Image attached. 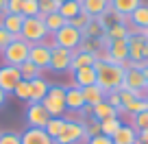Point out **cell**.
Segmentation results:
<instances>
[{
    "mask_svg": "<svg viewBox=\"0 0 148 144\" xmlns=\"http://www.w3.org/2000/svg\"><path fill=\"white\" fill-rule=\"evenodd\" d=\"M96 68V85L102 90L105 94L109 92H118L124 88V70L116 63H94Z\"/></svg>",
    "mask_w": 148,
    "mask_h": 144,
    "instance_id": "obj_1",
    "label": "cell"
},
{
    "mask_svg": "<svg viewBox=\"0 0 148 144\" xmlns=\"http://www.w3.org/2000/svg\"><path fill=\"white\" fill-rule=\"evenodd\" d=\"M20 37L28 44H37V42H46L48 37V28L44 24L42 15H35V18H24L22 31H20Z\"/></svg>",
    "mask_w": 148,
    "mask_h": 144,
    "instance_id": "obj_2",
    "label": "cell"
},
{
    "mask_svg": "<svg viewBox=\"0 0 148 144\" xmlns=\"http://www.w3.org/2000/svg\"><path fill=\"white\" fill-rule=\"evenodd\" d=\"M44 109L48 112L50 118H61L65 114V88L61 85H50L48 88V94L42 101Z\"/></svg>",
    "mask_w": 148,
    "mask_h": 144,
    "instance_id": "obj_3",
    "label": "cell"
},
{
    "mask_svg": "<svg viewBox=\"0 0 148 144\" xmlns=\"http://www.w3.org/2000/svg\"><path fill=\"white\" fill-rule=\"evenodd\" d=\"M28 50H31V44L24 42L22 37H18V39H13V42L2 50V59H5L7 65H15V68H20L24 61H28Z\"/></svg>",
    "mask_w": 148,
    "mask_h": 144,
    "instance_id": "obj_4",
    "label": "cell"
},
{
    "mask_svg": "<svg viewBox=\"0 0 148 144\" xmlns=\"http://www.w3.org/2000/svg\"><path fill=\"white\" fill-rule=\"evenodd\" d=\"M50 37H52V44H55V46L68 48V50H76V48L81 46V42H83V33H81L79 28L65 24L63 28H59V31H57L55 35H50Z\"/></svg>",
    "mask_w": 148,
    "mask_h": 144,
    "instance_id": "obj_5",
    "label": "cell"
},
{
    "mask_svg": "<svg viewBox=\"0 0 148 144\" xmlns=\"http://www.w3.org/2000/svg\"><path fill=\"white\" fill-rule=\"evenodd\" d=\"M81 142H87L83 125L79 120H65L61 133L55 138V144H81Z\"/></svg>",
    "mask_w": 148,
    "mask_h": 144,
    "instance_id": "obj_6",
    "label": "cell"
},
{
    "mask_svg": "<svg viewBox=\"0 0 148 144\" xmlns=\"http://www.w3.org/2000/svg\"><path fill=\"white\" fill-rule=\"evenodd\" d=\"M124 88L137 94V98H148V81L144 79L142 70H126L124 72Z\"/></svg>",
    "mask_w": 148,
    "mask_h": 144,
    "instance_id": "obj_7",
    "label": "cell"
},
{
    "mask_svg": "<svg viewBox=\"0 0 148 144\" xmlns=\"http://www.w3.org/2000/svg\"><path fill=\"white\" fill-rule=\"evenodd\" d=\"M50 55H52V44L50 42H37V44H31L28 61L35 63L37 68L48 70V65H50Z\"/></svg>",
    "mask_w": 148,
    "mask_h": 144,
    "instance_id": "obj_8",
    "label": "cell"
},
{
    "mask_svg": "<svg viewBox=\"0 0 148 144\" xmlns=\"http://www.w3.org/2000/svg\"><path fill=\"white\" fill-rule=\"evenodd\" d=\"M72 55H74V50H68V48H61V46L52 44V55H50L48 70H52V72H65V70H70Z\"/></svg>",
    "mask_w": 148,
    "mask_h": 144,
    "instance_id": "obj_9",
    "label": "cell"
},
{
    "mask_svg": "<svg viewBox=\"0 0 148 144\" xmlns=\"http://www.w3.org/2000/svg\"><path fill=\"white\" fill-rule=\"evenodd\" d=\"M22 81V76H20V68H15V65H0V90L9 96V94H13L15 85Z\"/></svg>",
    "mask_w": 148,
    "mask_h": 144,
    "instance_id": "obj_10",
    "label": "cell"
},
{
    "mask_svg": "<svg viewBox=\"0 0 148 144\" xmlns=\"http://www.w3.org/2000/svg\"><path fill=\"white\" fill-rule=\"evenodd\" d=\"M129 59L131 61L148 59V37H142L139 33H131L129 35Z\"/></svg>",
    "mask_w": 148,
    "mask_h": 144,
    "instance_id": "obj_11",
    "label": "cell"
},
{
    "mask_svg": "<svg viewBox=\"0 0 148 144\" xmlns=\"http://www.w3.org/2000/svg\"><path fill=\"white\" fill-rule=\"evenodd\" d=\"M48 120H50V116H48V112L44 109L42 103H28V107H26V125L28 127L44 129Z\"/></svg>",
    "mask_w": 148,
    "mask_h": 144,
    "instance_id": "obj_12",
    "label": "cell"
},
{
    "mask_svg": "<svg viewBox=\"0 0 148 144\" xmlns=\"http://www.w3.org/2000/svg\"><path fill=\"white\" fill-rule=\"evenodd\" d=\"M85 107V98H83V92H81V88H76V85H70V88H65V112L70 114H81Z\"/></svg>",
    "mask_w": 148,
    "mask_h": 144,
    "instance_id": "obj_13",
    "label": "cell"
},
{
    "mask_svg": "<svg viewBox=\"0 0 148 144\" xmlns=\"http://www.w3.org/2000/svg\"><path fill=\"white\" fill-rule=\"evenodd\" d=\"M22 144H55V140L46 133L44 129H37V127H26L24 133H20Z\"/></svg>",
    "mask_w": 148,
    "mask_h": 144,
    "instance_id": "obj_14",
    "label": "cell"
},
{
    "mask_svg": "<svg viewBox=\"0 0 148 144\" xmlns=\"http://www.w3.org/2000/svg\"><path fill=\"white\" fill-rule=\"evenodd\" d=\"M109 57H111V63H120V61L129 59V39H113L109 44Z\"/></svg>",
    "mask_w": 148,
    "mask_h": 144,
    "instance_id": "obj_15",
    "label": "cell"
},
{
    "mask_svg": "<svg viewBox=\"0 0 148 144\" xmlns=\"http://www.w3.org/2000/svg\"><path fill=\"white\" fill-rule=\"evenodd\" d=\"M111 142L113 144H137V131L131 125H124V122H122L120 129L111 135Z\"/></svg>",
    "mask_w": 148,
    "mask_h": 144,
    "instance_id": "obj_16",
    "label": "cell"
},
{
    "mask_svg": "<svg viewBox=\"0 0 148 144\" xmlns=\"http://www.w3.org/2000/svg\"><path fill=\"white\" fill-rule=\"evenodd\" d=\"M0 24H2V28H7V31L18 39L20 31H22V24H24V15L22 13H7V15H2Z\"/></svg>",
    "mask_w": 148,
    "mask_h": 144,
    "instance_id": "obj_17",
    "label": "cell"
},
{
    "mask_svg": "<svg viewBox=\"0 0 148 144\" xmlns=\"http://www.w3.org/2000/svg\"><path fill=\"white\" fill-rule=\"evenodd\" d=\"M96 83V68L87 65V68H79L74 72V85L76 88H87V85Z\"/></svg>",
    "mask_w": 148,
    "mask_h": 144,
    "instance_id": "obj_18",
    "label": "cell"
},
{
    "mask_svg": "<svg viewBox=\"0 0 148 144\" xmlns=\"http://www.w3.org/2000/svg\"><path fill=\"white\" fill-rule=\"evenodd\" d=\"M96 63V57L92 52H81V50H74L72 55V63H70V74H74L79 68H87V65H94Z\"/></svg>",
    "mask_w": 148,
    "mask_h": 144,
    "instance_id": "obj_19",
    "label": "cell"
},
{
    "mask_svg": "<svg viewBox=\"0 0 148 144\" xmlns=\"http://www.w3.org/2000/svg\"><path fill=\"white\" fill-rule=\"evenodd\" d=\"M109 9V0H81V11L89 13L92 18H98Z\"/></svg>",
    "mask_w": 148,
    "mask_h": 144,
    "instance_id": "obj_20",
    "label": "cell"
},
{
    "mask_svg": "<svg viewBox=\"0 0 148 144\" xmlns=\"http://www.w3.org/2000/svg\"><path fill=\"white\" fill-rule=\"evenodd\" d=\"M81 92H83V98H85V105L87 107H94V105H98V103H102L107 98V94L102 92L96 83L87 85V88H81Z\"/></svg>",
    "mask_w": 148,
    "mask_h": 144,
    "instance_id": "obj_21",
    "label": "cell"
},
{
    "mask_svg": "<svg viewBox=\"0 0 148 144\" xmlns=\"http://www.w3.org/2000/svg\"><path fill=\"white\" fill-rule=\"evenodd\" d=\"M92 118H96L98 122L109 120V118H118V109L111 107L107 101H102V103H98V105L92 107Z\"/></svg>",
    "mask_w": 148,
    "mask_h": 144,
    "instance_id": "obj_22",
    "label": "cell"
},
{
    "mask_svg": "<svg viewBox=\"0 0 148 144\" xmlns=\"http://www.w3.org/2000/svg\"><path fill=\"white\" fill-rule=\"evenodd\" d=\"M129 24L133 28H148V5L146 2H142V5L129 15Z\"/></svg>",
    "mask_w": 148,
    "mask_h": 144,
    "instance_id": "obj_23",
    "label": "cell"
},
{
    "mask_svg": "<svg viewBox=\"0 0 148 144\" xmlns=\"http://www.w3.org/2000/svg\"><path fill=\"white\" fill-rule=\"evenodd\" d=\"M48 88H50V83H48L44 76L31 81V101H28V103H42L44 96L48 94Z\"/></svg>",
    "mask_w": 148,
    "mask_h": 144,
    "instance_id": "obj_24",
    "label": "cell"
},
{
    "mask_svg": "<svg viewBox=\"0 0 148 144\" xmlns=\"http://www.w3.org/2000/svg\"><path fill=\"white\" fill-rule=\"evenodd\" d=\"M109 5H111V9L116 11V13H122V15L129 18V15L142 5V0H109Z\"/></svg>",
    "mask_w": 148,
    "mask_h": 144,
    "instance_id": "obj_25",
    "label": "cell"
},
{
    "mask_svg": "<svg viewBox=\"0 0 148 144\" xmlns=\"http://www.w3.org/2000/svg\"><path fill=\"white\" fill-rule=\"evenodd\" d=\"M129 24H120V22H113L109 28L105 31V37L109 39V42H113V39H129Z\"/></svg>",
    "mask_w": 148,
    "mask_h": 144,
    "instance_id": "obj_26",
    "label": "cell"
},
{
    "mask_svg": "<svg viewBox=\"0 0 148 144\" xmlns=\"http://www.w3.org/2000/svg\"><path fill=\"white\" fill-rule=\"evenodd\" d=\"M44 24H46L48 28V35H55L59 28H63L65 24H68V20L63 18V15L57 11V13H50V15H44Z\"/></svg>",
    "mask_w": 148,
    "mask_h": 144,
    "instance_id": "obj_27",
    "label": "cell"
},
{
    "mask_svg": "<svg viewBox=\"0 0 148 144\" xmlns=\"http://www.w3.org/2000/svg\"><path fill=\"white\" fill-rule=\"evenodd\" d=\"M44 70L37 68L35 63H31V61H24L22 65H20V76H22V81H35L42 76Z\"/></svg>",
    "mask_w": 148,
    "mask_h": 144,
    "instance_id": "obj_28",
    "label": "cell"
},
{
    "mask_svg": "<svg viewBox=\"0 0 148 144\" xmlns=\"http://www.w3.org/2000/svg\"><path fill=\"white\" fill-rule=\"evenodd\" d=\"M59 13L70 22L74 15H79V13H81V2H79V0H68V2H61Z\"/></svg>",
    "mask_w": 148,
    "mask_h": 144,
    "instance_id": "obj_29",
    "label": "cell"
},
{
    "mask_svg": "<svg viewBox=\"0 0 148 144\" xmlns=\"http://www.w3.org/2000/svg\"><path fill=\"white\" fill-rule=\"evenodd\" d=\"M124 112L131 114V116L142 114V112H148V98H135V101H131L129 105L124 107Z\"/></svg>",
    "mask_w": 148,
    "mask_h": 144,
    "instance_id": "obj_30",
    "label": "cell"
},
{
    "mask_svg": "<svg viewBox=\"0 0 148 144\" xmlns=\"http://www.w3.org/2000/svg\"><path fill=\"white\" fill-rule=\"evenodd\" d=\"M120 125H122L120 118H109V120H102V122H100V133H102V135H109V138H111V135L120 129Z\"/></svg>",
    "mask_w": 148,
    "mask_h": 144,
    "instance_id": "obj_31",
    "label": "cell"
},
{
    "mask_svg": "<svg viewBox=\"0 0 148 144\" xmlns=\"http://www.w3.org/2000/svg\"><path fill=\"white\" fill-rule=\"evenodd\" d=\"M63 122H65L63 118H50V120L46 122V127H44V131H46V133L55 140L57 135L61 133V129H63Z\"/></svg>",
    "mask_w": 148,
    "mask_h": 144,
    "instance_id": "obj_32",
    "label": "cell"
},
{
    "mask_svg": "<svg viewBox=\"0 0 148 144\" xmlns=\"http://www.w3.org/2000/svg\"><path fill=\"white\" fill-rule=\"evenodd\" d=\"M81 33H83V37H94V39H98V37H102V35H105V28H102L96 20H92V22H89Z\"/></svg>",
    "mask_w": 148,
    "mask_h": 144,
    "instance_id": "obj_33",
    "label": "cell"
},
{
    "mask_svg": "<svg viewBox=\"0 0 148 144\" xmlns=\"http://www.w3.org/2000/svg\"><path fill=\"white\" fill-rule=\"evenodd\" d=\"M13 96L20 98V101H31V81H20L13 90Z\"/></svg>",
    "mask_w": 148,
    "mask_h": 144,
    "instance_id": "obj_34",
    "label": "cell"
},
{
    "mask_svg": "<svg viewBox=\"0 0 148 144\" xmlns=\"http://www.w3.org/2000/svg\"><path fill=\"white\" fill-rule=\"evenodd\" d=\"M22 15L24 18L39 15V0H22Z\"/></svg>",
    "mask_w": 148,
    "mask_h": 144,
    "instance_id": "obj_35",
    "label": "cell"
},
{
    "mask_svg": "<svg viewBox=\"0 0 148 144\" xmlns=\"http://www.w3.org/2000/svg\"><path fill=\"white\" fill-rule=\"evenodd\" d=\"M131 116V114H129ZM131 127H133L135 131H144L148 129V112H142V114H135V116H131Z\"/></svg>",
    "mask_w": 148,
    "mask_h": 144,
    "instance_id": "obj_36",
    "label": "cell"
},
{
    "mask_svg": "<svg viewBox=\"0 0 148 144\" xmlns=\"http://www.w3.org/2000/svg\"><path fill=\"white\" fill-rule=\"evenodd\" d=\"M59 7H61V2L59 0H42L39 2V15H50V13H57L59 11Z\"/></svg>",
    "mask_w": 148,
    "mask_h": 144,
    "instance_id": "obj_37",
    "label": "cell"
},
{
    "mask_svg": "<svg viewBox=\"0 0 148 144\" xmlns=\"http://www.w3.org/2000/svg\"><path fill=\"white\" fill-rule=\"evenodd\" d=\"M92 20H94V18H92V15H89V13H85V11H81V13H79V15H74V18L70 20L68 24H70V26H74V28H79V31H83V28L87 26V24L92 22Z\"/></svg>",
    "mask_w": 148,
    "mask_h": 144,
    "instance_id": "obj_38",
    "label": "cell"
},
{
    "mask_svg": "<svg viewBox=\"0 0 148 144\" xmlns=\"http://www.w3.org/2000/svg\"><path fill=\"white\" fill-rule=\"evenodd\" d=\"M0 144H22V140H20V133H15V131H2Z\"/></svg>",
    "mask_w": 148,
    "mask_h": 144,
    "instance_id": "obj_39",
    "label": "cell"
},
{
    "mask_svg": "<svg viewBox=\"0 0 148 144\" xmlns=\"http://www.w3.org/2000/svg\"><path fill=\"white\" fill-rule=\"evenodd\" d=\"M13 39H15V37L7 31V28H2V24H0V55H2V50H5V48L13 42Z\"/></svg>",
    "mask_w": 148,
    "mask_h": 144,
    "instance_id": "obj_40",
    "label": "cell"
},
{
    "mask_svg": "<svg viewBox=\"0 0 148 144\" xmlns=\"http://www.w3.org/2000/svg\"><path fill=\"white\" fill-rule=\"evenodd\" d=\"M118 94H120V101H122V107H126L131 101H135L137 98V94L135 92H131V90H126V88H122V90H118Z\"/></svg>",
    "mask_w": 148,
    "mask_h": 144,
    "instance_id": "obj_41",
    "label": "cell"
},
{
    "mask_svg": "<svg viewBox=\"0 0 148 144\" xmlns=\"http://www.w3.org/2000/svg\"><path fill=\"white\" fill-rule=\"evenodd\" d=\"M105 101L109 103L111 107H116V109H120V107H122V101H120V94H118V92H109Z\"/></svg>",
    "mask_w": 148,
    "mask_h": 144,
    "instance_id": "obj_42",
    "label": "cell"
},
{
    "mask_svg": "<svg viewBox=\"0 0 148 144\" xmlns=\"http://www.w3.org/2000/svg\"><path fill=\"white\" fill-rule=\"evenodd\" d=\"M7 13H22V0H7Z\"/></svg>",
    "mask_w": 148,
    "mask_h": 144,
    "instance_id": "obj_43",
    "label": "cell"
},
{
    "mask_svg": "<svg viewBox=\"0 0 148 144\" xmlns=\"http://www.w3.org/2000/svg\"><path fill=\"white\" fill-rule=\"evenodd\" d=\"M85 144H113V142H111V138H109V135H94V138H87V142H85Z\"/></svg>",
    "mask_w": 148,
    "mask_h": 144,
    "instance_id": "obj_44",
    "label": "cell"
},
{
    "mask_svg": "<svg viewBox=\"0 0 148 144\" xmlns=\"http://www.w3.org/2000/svg\"><path fill=\"white\" fill-rule=\"evenodd\" d=\"M137 142H146L148 144V129H144V131L137 133Z\"/></svg>",
    "mask_w": 148,
    "mask_h": 144,
    "instance_id": "obj_45",
    "label": "cell"
},
{
    "mask_svg": "<svg viewBox=\"0 0 148 144\" xmlns=\"http://www.w3.org/2000/svg\"><path fill=\"white\" fill-rule=\"evenodd\" d=\"M7 15V0H0V18Z\"/></svg>",
    "mask_w": 148,
    "mask_h": 144,
    "instance_id": "obj_46",
    "label": "cell"
},
{
    "mask_svg": "<svg viewBox=\"0 0 148 144\" xmlns=\"http://www.w3.org/2000/svg\"><path fill=\"white\" fill-rule=\"evenodd\" d=\"M5 101H7V94L0 90V107H5Z\"/></svg>",
    "mask_w": 148,
    "mask_h": 144,
    "instance_id": "obj_47",
    "label": "cell"
},
{
    "mask_svg": "<svg viewBox=\"0 0 148 144\" xmlns=\"http://www.w3.org/2000/svg\"><path fill=\"white\" fill-rule=\"evenodd\" d=\"M144 79H146V81H148V68H146V70H144Z\"/></svg>",
    "mask_w": 148,
    "mask_h": 144,
    "instance_id": "obj_48",
    "label": "cell"
},
{
    "mask_svg": "<svg viewBox=\"0 0 148 144\" xmlns=\"http://www.w3.org/2000/svg\"><path fill=\"white\" fill-rule=\"evenodd\" d=\"M137 144H146V142H137Z\"/></svg>",
    "mask_w": 148,
    "mask_h": 144,
    "instance_id": "obj_49",
    "label": "cell"
},
{
    "mask_svg": "<svg viewBox=\"0 0 148 144\" xmlns=\"http://www.w3.org/2000/svg\"><path fill=\"white\" fill-rule=\"evenodd\" d=\"M39 2H42V0H39Z\"/></svg>",
    "mask_w": 148,
    "mask_h": 144,
    "instance_id": "obj_50",
    "label": "cell"
}]
</instances>
